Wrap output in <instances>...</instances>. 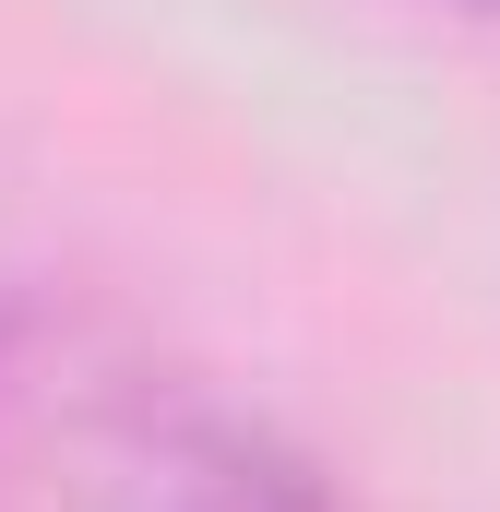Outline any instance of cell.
Instances as JSON below:
<instances>
[{"mask_svg":"<svg viewBox=\"0 0 500 512\" xmlns=\"http://www.w3.org/2000/svg\"><path fill=\"white\" fill-rule=\"evenodd\" d=\"M143 512H334V501H322V477L286 441H262V429H191L167 453V477L143 489Z\"/></svg>","mask_w":500,"mask_h":512,"instance_id":"cell-1","label":"cell"},{"mask_svg":"<svg viewBox=\"0 0 500 512\" xmlns=\"http://www.w3.org/2000/svg\"><path fill=\"white\" fill-rule=\"evenodd\" d=\"M465 12H500V0H465Z\"/></svg>","mask_w":500,"mask_h":512,"instance_id":"cell-2","label":"cell"}]
</instances>
